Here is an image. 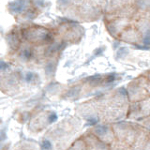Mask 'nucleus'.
I'll return each mask as SVG.
<instances>
[{"mask_svg":"<svg viewBox=\"0 0 150 150\" xmlns=\"http://www.w3.org/2000/svg\"><path fill=\"white\" fill-rule=\"evenodd\" d=\"M56 118H57V117H56L55 115H52L49 117V121H50V122H54V121L56 120Z\"/></svg>","mask_w":150,"mask_h":150,"instance_id":"nucleus-3","label":"nucleus"},{"mask_svg":"<svg viewBox=\"0 0 150 150\" xmlns=\"http://www.w3.org/2000/svg\"><path fill=\"white\" fill-rule=\"evenodd\" d=\"M42 147H43L45 150H50L52 148V144L50 141H44L43 143H42Z\"/></svg>","mask_w":150,"mask_h":150,"instance_id":"nucleus-2","label":"nucleus"},{"mask_svg":"<svg viewBox=\"0 0 150 150\" xmlns=\"http://www.w3.org/2000/svg\"><path fill=\"white\" fill-rule=\"evenodd\" d=\"M96 132L98 135H104L107 132V128H106V127L100 126V127H98V128L96 129Z\"/></svg>","mask_w":150,"mask_h":150,"instance_id":"nucleus-1","label":"nucleus"}]
</instances>
